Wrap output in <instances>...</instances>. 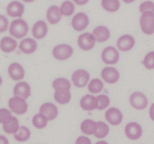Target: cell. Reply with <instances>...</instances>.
<instances>
[{"mask_svg": "<svg viewBox=\"0 0 154 144\" xmlns=\"http://www.w3.org/2000/svg\"><path fill=\"white\" fill-rule=\"evenodd\" d=\"M75 144H77V143H75Z\"/></svg>", "mask_w": 154, "mask_h": 144, "instance_id": "cell-45", "label": "cell"}, {"mask_svg": "<svg viewBox=\"0 0 154 144\" xmlns=\"http://www.w3.org/2000/svg\"><path fill=\"white\" fill-rule=\"evenodd\" d=\"M72 82L77 87H84L90 80V75L86 70H76L72 75Z\"/></svg>", "mask_w": 154, "mask_h": 144, "instance_id": "cell-7", "label": "cell"}, {"mask_svg": "<svg viewBox=\"0 0 154 144\" xmlns=\"http://www.w3.org/2000/svg\"><path fill=\"white\" fill-rule=\"evenodd\" d=\"M103 88H104V84H103L102 81L98 78H94L93 80H91V82L88 85L89 91L93 94L100 93Z\"/></svg>", "mask_w": 154, "mask_h": 144, "instance_id": "cell-29", "label": "cell"}, {"mask_svg": "<svg viewBox=\"0 0 154 144\" xmlns=\"http://www.w3.org/2000/svg\"><path fill=\"white\" fill-rule=\"evenodd\" d=\"M102 60L106 64H115L120 59L119 51L114 47H106L101 54Z\"/></svg>", "mask_w": 154, "mask_h": 144, "instance_id": "cell-6", "label": "cell"}, {"mask_svg": "<svg viewBox=\"0 0 154 144\" xmlns=\"http://www.w3.org/2000/svg\"><path fill=\"white\" fill-rule=\"evenodd\" d=\"M13 93L14 96L20 97L26 100L27 98H29L31 94V87L28 83L26 82H19L15 85L13 88Z\"/></svg>", "mask_w": 154, "mask_h": 144, "instance_id": "cell-18", "label": "cell"}, {"mask_svg": "<svg viewBox=\"0 0 154 144\" xmlns=\"http://www.w3.org/2000/svg\"><path fill=\"white\" fill-rule=\"evenodd\" d=\"M28 33V24L23 19H17L10 25V34L17 39L24 37Z\"/></svg>", "mask_w": 154, "mask_h": 144, "instance_id": "cell-1", "label": "cell"}, {"mask_svg": "<svg viewBox=\"0 0 154 144\" xmlns=\"http://www.w3.org/2000/svg\"><path fill=\"white\" fill-rule=\"evenodd\" d=\"M109 132V128L108 125L104 122H97L96 123V130L94 133V137L98 139H103L107 136Z\"/></svg>", "mask_w": 154, "mask_h": 144, "instance_id": "cell-28", "label": "cell"}, {"mask_svg": "<svg viewBox=\"0 0 154 144\" xmlns=\"http://www.w3.org/2000/svg\"><path fill=\"white\" fill-rule=\"evenodd\" d=\"M16 48H17V41L12 37H5L0 40V48H1L3 52L6 53L12 52L16 49Z\"/></svg>", "mask_w": 154, "mask_h": 144, "instance_id": "cell-23", "label": "cell"}, {"mask_svg": "<svg viewBox=\"0 0 154 144\" xmlns=\"http://www.w3.org/2000/svg\"><path fill=\"white\" fill-rule=\"evenodd\" d=\"M54 100L60 104H66L71 100V93L68 89H57L54 92Z\"/></svg>", "mask_w": 154, "mask_h": 144, "instance_id": "cell-24", "label": "cell"}, {"mask_svg": "<svg viewBox=\"0 0 154 144\" xmlns=\"http://www.w3.org/2000/svg\"><path fill=\"white\" fill-rule=\"evenodd\" d=\"M95 37L91 33H83L78 37V45L82 50H91L95 45Z\"/></svg>", "mask_w": 154, "mask_h": 144, "instance_id": "cell-8", "label": "cell"}, {"mask_svg": "<svg viewBox=\"0 0 154 144\" xmlns=\"http://www.w3.org/2000/svg\"><path fill=\"white\" fill-rule=\"evenodd\" d=\"M140 27L144 34H152L154 33V13L145 12L140 17Z\"/></svg>", "mask_w": 154, "mask_h": 144, "instance_id": "cell-3", "label": "cell"}, {"mask_svg": "<svg viewBox=\"0 0 154 144\" xmlns=\"http://www.w3.org/2000/svg\"><path fill=\"white\" fill-rule=\"evenodd\" d=\"M40 113L45 115L49 121L55 119L58 115V108L51 102H46L40 106Z\"/></svg>", "mask_w": 154, "mask_h": 144, "instance_id": "cell-13", "label": "cell"}, {"mask_svg": "<svg viewBox=\"0 0 154 144\" xmlns=\"http://www.w3.org/2000/svg\"><path fill=\"white\" fill-rule=\"evenodd\" d=\"M20 128V125H19V121L16 117H13L12 121L10 122L8 125H3V129L6 133L8 134H15L18 130Z\"/></svg>", "mask_w": 154, "mask_h": 144, "instance_id": "cell-33", "label": "cell"}, {"mask_svg": "<svg viewBox=\"0 0 154 144\" xmlns=\"http://www.w3.org/2000/svg\"><path fill=\"white\" fill-rule=\"evenodd\" d=\"M102 7L108 12H115L120 8V2L118 0H102Z\"/></svg>", "mask_w": 154, "mask_h": 144, "instance_id": "cell-30", "label": "cell"}, {"mask_svg": "<svg viewBox=\"0 0 154 144\" xmlns=\"http://www.w3.org/2000/svg\"><path fill=\"white\" fill-rule=\"evenodd\" d=\"M8 73L10 77L15 81L22 80L24 77V69L20 63H18V62H12V63L8 66Z\"/></svg>", "mask_w": 154, "mask_h": 144, "instance_id": "cell-17", "label": "cell"}, {"mask_svg": "<svg viewBox=\"0 0 154 144\" xmlns=\"http://www.w3.org/2000/svg\"><path fill=\"white\" fill-rule=\"evenodd\" d=\"M1 85H2V77L0 76V86H1Z\"/></svg>", "mask_w": 154, "mask_h": 144, "instance_id": "cell-44", "label": "cell"}, {"mask_svg": "<svg viewBox=\"0 0 154 144\" xmlns=\"http://www.w3.org/2000/svg\"><path fill=\"white\" fill-rule=\"evenodd\" d=\"M52 87L55 90H57V89H68V90H70L71 84L67 79L60 77L55 79L52 82Z\"/></svg>", "mask_w": 154, "mask_h": 144, "instance_id": "cell-31", "label": "cell"}, {"mask_svg": "<svg viewBox=\"0 0 154 144\" xmlns=\"http://www.w3.org/2000/svg\"><path fill=\"white\" fill-rule=\"evenodd\" d=\"M13 117L14 116H12L11 111H8L6 108L0 109V123L3 124V125H8L10 122H11Z\"/></svg>", "mask_w": 154, "mask_h": 144, "instance_id": "cell-34", "label": "cell"}, {"mask_svg": "<svg viewBox=\"0 0 154 144\" xmlns=\"http://www.w3.org/2000/svg\"><path fill=\"white\" fill-rule=\"evenodd\" d=\"M105 115L106 121L112 125H118L122 122V118H123L122 113L119 109H117L115 107L109 108L106 112Z\"/></svg>", "mask_w": 154, "mask_h": 144, "instance_id": "cell-11", "label": "cell"}, {"mask_svg": "<svg viewBox=\"0 0 154 144\" xmlns=\"http://www.w3.org/2000/svg\"><path fill=\"white\" fill-rule=\"evenodd\" d=\"M60 10L63 16H71L75 11V7L74 4L71 1H65L63 2L61 7H60Z\"/></svg>", "mask_w": 154, "mask_h": 144, "instance_id": "cell-32", "label": "cell"}, {"mask_svg": "<svg viewBox=\"0 0 154 144\" xmlns=\"http://www.w3.org/2000/svg\"><path fill=\"white\" fill-rule=\"evenodd\" d=\"M101 76L108 84H115L120 78V74L114 67H105L101 72Z\"/></svg>", "mask_w": 154, "mask_h": 144, "instance_id": "cell-12", "label": "cell"}, {"mask_svg": "<svg viewBox=\"0 0 154 144\" xmlns=\"http://www.w3.org/2000/svg\"><path fill=\"white\" fill-rule=\"evenodd\" d=\"M80 107L84 111H93L97 109L98 107V101L97 98L93 95H85L81 98L79 101Z\"/></svg>", "mask_w": 154, "mask_h": 144, "instance_id": "cell-16", "label": "cell"}, {"mask_svg": "<svg viewBox=\"0 0 154 144\" xmlns=\"http://www.w3.org/2000/svg\"><path fill=\"white\" fill-rule=\"evenodd\" d=\"M37 48H38L37 42L32 38H25V39L22 40L20 43V46H19L20 50L24 54L34 53L35 50H37Z\"/></svg>", "mask_w": 154, "mask_h": 144, "instance_id": "cell-21", "label": "cell"}, {"mask_svg": "<svg viewBox=\"0 0 154 144\" xmlns=\"http://www.w3.org/2000/svg\"><path fill=\"white\" fill-rule=\"evenodd\" d=\"M77 144H92V141L88 137H84V136H79L77 140H76Z\"/></svg>", "mask_w": 154, "mask_h": 144, "instance_id": "cell-39", "label": "cell"}, {"mask_svg": "<svg viewBox=\"0 0 154 144\" xmlns=\"http://www.w3.org/2000/svg\"><path fill=\"white\" fill-rule=\"evenodd\" d=\"M135 44L134 38L130 34H124L118 39L117 48L122 51H129L131 50Z\"/></svg>", "mask_w": 154, "mask_h": 144, "instance_id": "cell-14", "label": "cell"}, {"mask_svg": "<svg viewBox=\"0 0 154 144\" xmlns=\"http://www.w3.org/2000/svg\"><path fill=\"white\" fill-rule=\"evenodd\" d=\"M143 64L148 70L154 69V51L149 52L143 60Z\"/></svg>", "mask_w": 154, "mask_h": 144, "instance_id": "cell-35", "label": "cell"}, {"mask_svg": "<svg viewBox=\"0 0 154 144\" xmlns=\"http://www.w3.org/2000/svg\"><path fill=\"white\" fill-rule=\"evenodd\" d=\"M125 135L132 140H137L142 136V128L137 122L128 123L125 127Z\"/></svg>", "mask_w": 154, "mask_h": 144, "instance_id": "cell-10", "label": "cell"}, {"mask_svg": "<svg viewBox=\"0 0 154 144\" xmlns=\"http://www.w3.org/2000/svg\"><path fill=\"white\" fill-rule=\"evenodd\" d=\"M8 107L12 113L22 115L27 112L28 109V104L25 101L24 98H22L20 97H12L8 101Z\"/></svg>", "mask_w": 154, "mask_h": 144, "instance_id": "cell-2", "label": "cell"}, {"mask_svg": "<svg viewBox=\"0 0 154 144\" xmlns=\"http://www.w3.org/2000/svg\"><path fill=\"white\" fill-rule=\"evenodd\" d=\"M71 25L74 28V30L78 32L83 31L89 25V17L84 12H79L73 17Z\"/></svg>", "mask_w": 154, "mask_h": 144, "instance_id": "cell-9", "label": "cell"}, {"mask_svg": "<svg viewBox=\"0 0 154 144\" xmlns=\"http://www.w3.org/2000/svg\"><path fill=\"white\" fill-rule=\"evenodd\" d=\"M80 129L84 134L94 135L96 130V123L92 119H86L81 123Z\"/></svg>", "mask_w": 154, "mask_h": 144, "instance_id": "cell-25", "label": "cell"}, {"mask_svg": "<svg viewBox=\"0 0 154 144\" xmlns=\"http://www.w3.org/2000/svg\"><path fill=\"white\" fill-rule=\"evenodd\" d=\"M93 34L95 37L96 41H98V42H106L110 37L109 29L103 25H99V26L95 27L94 29Z\"/></svg>", "mask_w": 154, "mask_h": 144, "instance_id": "cell-20", "label": "cell"}, {"mask_svg": "<svg viewBox=\"0 0 154 144\" xmlns=\"http://www.w3.org/2000/svg\"><path fill=\"white\" fill-rule=\"evenodd\" d=\"M52 55L56 60H65L73 55V48L67 44H61L53 48Z\"/></svg>", "mask_w": 154, "mask_h": 144, "instance_id": "cell-4", "label": "cell"}, {"mask_svg": "<svg viewBox=\"0 0 154 144\" xmlns=\"http://www.w3.org/2000/svg\"><path fill=\"white\" fill-rule=\"evenodd\" d=\"M149 116H150V118L154 121V103L151 105L150 109H149Z\"/></svg>", "mask_w": 154, "mask_h": 144, "instance_id": "cell-41", "label": "cell"}, {"mask_svg": "<svg viewBox=\"0 0 154 144\" xmlns=\"http://www.w3.org/2000/svg\"><path fill=\"white\" fill-rule=\"evenodd\" d=\"M48 33V26L47 23L44 21H38L37 22L32 29V34L33 37L35 39H42L46 37V34Z\"/></svg>", "mask_w": 154, "mask_h": 144, "instance_id": "cell-19", "label": "cell"}, {"mask_svg": "<svg viewBox=\"0 0 154 144\" xmlns=\"http://www.w3.org/2000/svg\"><path fill=\"white\" fill-rule=\"evenodd\" d=\"M76 3L79 4V5H83V4L87 3V1H76Z\"/></svg>", "mask_w": 154, "mask_h": 144, "instance_id": "cell-43", "label": "cell"}, {"mask_svg": "<svg viewBox=\"0 0 154 144\" xmlns=\"http://www.w3.org/2000/svg\"><path fill=\"white\" fill-rule=\"evenodd\" d=\"M0 144H8V140L6 137L0 135Z\"/></svg>", "mask_w": 154, "mask_h": 144, "instance_id": "cell-40", "label": "cell"}, {"mask_svg": "<svg viewBox=\"0 0 154 144\" xmlns=\"http://www.w3.org/2000/svg\"><path fill=\"white\" fill-rule=\"evenodd\" d=\"M97 98V101H98V107H97V109L98 110H104L106 109V108L109 105L110 103V100H109V98H108L106 95H99L96 97Z\"/></svg>", "mask_w": 154, "mask_h": 144, "instance_id": "cell-36", "label": "cell"}, {"mask_svg": "<svg viewBox=\"0 0 154 144\" xmlns=\"http://www.w3.org/2000/svg\"><path fill=\"white\" fill-rule=\"evenodd\" d=\"M95 144H108L106 141H105V140H101V141H98V142H96Z\"/></svg>", "mask_w": 154, "mask_h": 144, "instance_id": "cell-42", "label": "cell"}, {"mask_svg": "<svg viewBox=\"0 0 154 144\" xmlns=\"http://www.w3.org/2000/svg\"><path fill=\"white\" fill-rule=\"evenodd\" d=\"M48 119L45 115H43L42 113H37L34 115V117L32 119V123L34 125L35 128H37L38 129H42L44 128L47 127L48 125Z\"/></svg>", "mask_w": 154, "mask_h": 144, "instance_id": "cell-27", "label": "cell"}, {"mask_svg": "<svg viewBox=\"0 0 154 144\" xmlns=\"http://www.w3.org/2000/svg\"><path fill=\"white\" fill-rule=\"evenodd\" d=\"M14 139L17 140V141H20V142H23V141H26L28 140L30 136H31V132L29 130L28 128L26 127H23V125H22V127H20L19 130H18L14 135Z\"/></svg>", "mask_w": 154, "mask_h": 144, "instance_id": "cell-26", "label": "cell"}, {"mask_svg": "<svg viewBox=\"0 0 154 144\" xmlns=\"http://www.w3.org/2000/svg\"><path fill=\"white\" fill-rule=\"evenodd\" d=\"M139 11L143 14L145 12L154 13V3L151 1H145L139 6Z\"/></svg>", "mask_w": 154, "mask_h": 144, "instance_id": "cell-37", "label": "cell"}, {"mask_svg": "<svg viewBox=\"0 0 154 144\" xmlns=\"http://www.w3.org/2000/svg\"><path fill=\"white\" fill-rule=\"evenodd\" d=\"M24 12V6L19 1H12L7 7V13L12 18H21Z\"/></svg>", "mask_w": 154, "mask_h": 144, "instance_id": "cell-15", "label": "cell"}, {"mask_svg": "<svg viewBox=\"0 0 154 144\" xmlns=\"http://www.w3.org/2000/svg\"><path fill=\"white\" fill-rule=\"evenodd\" d=\"M129 101H130L131 106L137 110H144L145 108L148 106V103H149L146 95L138 91L132 93L129 98Z\"/></svg>", "mask_w": 154, "mask_h": 144, "instance_id": "cell-5", "label": "cell"}, {"mask_svg": "<svg viewBox=\"0 0 154 144\" xmlns=\"http://www.w3.org/2000/svg\"><path fill=\"white\" fill-rule=\"evenodd\" d=\"M8 28V21L4 15L0 14V33H5Z\"/></svg>", "mask_w": 154, "mask_h": 144, "instance_id": "cell-38", "label": "cell"}, {"mask_svg": "<svg viewBox=\"0 0 154 144\" xmlns=\"http://www.w3.org/2000/svg\"><path fill=\"white\" fill-rule=\"evenodd\" d=\"M62 13L60 10V7L53 5L49 7L47 10V20L51 24H56L58 23L62 19Z\"/></svg>", "mask_w": 154, "mask_h": 144, "instance_id": "cell-22", "label": "cell"}]
</instances>
